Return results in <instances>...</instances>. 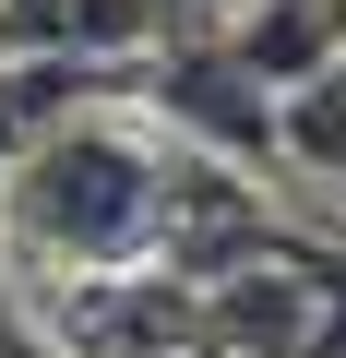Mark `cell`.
Returning a JSON list of instances; mask_svg holds the SVG:
<instances>
[{
	"mask_svg": "<svg viewBox=\"0 0 346 358\" xmlns=\"http://www.w3.org/2000/svg\"><path fill=\"white\" fill-rule=\"evenodd\" d=\"M203 155L96 96V108H60L36 131H13L0 155V263L24 287H84V275H131V263H180V203H192Z\"/></svg>",
	"mask_w": 346,
	"mask_h": 358,
	"instance_id": "obj_1",
	"label": "cell"
},
{
	"mask_svg": "<svg viewBox=\"0 0 346 358\" xmlns=\"http://www.w3.org/2000/svg\"><path fill=\"white\" fill-rule=\"evenodd\" d=\"M0 358H48V334H36V322H13V310H0Z\"/></svg>",
	"mask_w": 346,
	"mask_h": 358,
	"instance_id": "obj_2",
	"label": "cell"
}]
</instances>
